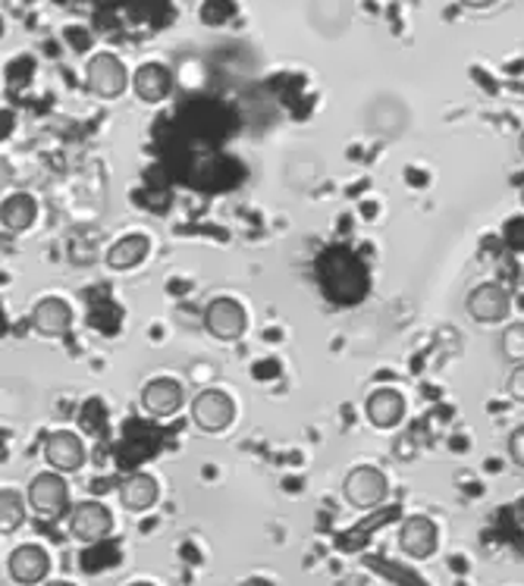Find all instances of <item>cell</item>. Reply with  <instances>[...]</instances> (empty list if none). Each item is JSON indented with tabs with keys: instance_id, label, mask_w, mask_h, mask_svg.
Instances as JSON below:
<instances>
[{
	"instance_id": "obj_1",
	"label": "cell",
	"mask_w": 524,
	"mask_h": 586,
	"mask_svg": "<svg viewBox=\"0 0 524 586\" xmlns=\"http://www.w3.org/2000/svg\"><path fill=\"white\" fill-rule=\"evenodd\" d=\"M465 314L477 326H503L512 317V292L496 280L471 285L465 299Z\"/></svg>"
},
{
	"instance_id": "obj_2",
	"label": "cell",
	"mask_w": 524,
	"mask_h": 586,
	"mask_svg": "<svg viewBox=\"0 0 524 586\" xmlns=\"http://www.w3.org/2000/svg\"><path fill=\"white\" fill-rule=\"evenodd\" d=\"M343 498L359 512L380 508L390 498V477L374 464H359L345 474Z\"/></svg>"
},
{
	"instance_id": "obj_3",
	"label": "cell",
	"mask_w": 524,
	"mask_h": 586,
	"mask_svg": "<svg viewBox=\"0 0 524 586\" xmlns=\"http://www.w3.org/2000/svg\"><path fill=\"white\" fill-rule=\"evenodd\" d=\"M26 502L44 521H57V517L70 515V483L57 471L36 474L32 483H29V489H26Z\"/></svg>"
},
{
	"instance_id": "obj_4",
	"label": "cell",
	"mask_w": 524,
	"mask_h": 586,
	"mask_svg": "<svg viewBox=\"0 0 524 586\" xmlns=\"http://www.w3.org/2000/svg\"><path fill=\"white\" fill-rule=\"evenodd\" d=\"M129 82H132V75L117 53L101 51L85 63V89L101 101H117L129 89Z\"/></svg>"
},
{
	"instance_id": "obj_5",
	"label": "cell",
	"mask_w": 524,
	"mask_h": 586,
	"mask_svg": "<svg viewBox=\"0 0 524 586\" xmlns=\"http://www.w3.org/2000/svg\"><path fill=\"white\" fill-rule=\"evenodd\" d=\"M399 549H402L405 558H412V562H427V558H434L436 549H440V527H436L434 517H405L402 527H399Z\"/></svg>"
},
{
	"instance_id": "obj_6",
	"label": "cell",
	"mask_w": 524,
	"mask_h": 586,
	"mask_svg": "<svg viewBox=\"0 0 524 586\" xmlns=\"http://www.w3.org/2000/svg\"><path fill=\"white\" fill-rule=\"evenodd\" d=\"M192 424L204 433H223L235 421V402L230 392L204 390L192 398Z\"/></svg>"
},
{
	"instance_id": "obj_7",
	"label": "cell",
	"mask_w": 524,
	"mask_h": 586,
	"mask_svg": "<svg viewBox=\"0 0 524 586\" xmlns=\"http://www.w3.org/2000/svg\"><path fill=\"white\" fill-rule=\"evenodd\" d=\"M204 330L220 342H235L249 330V311L242 307V302H235L230 295H220L204 307Z\"/></svg>"
},
{
	"instance_id": "obj_8",
	"label": "cell",
	"mask_w": 524,
	"mask_h": 586,
	"mask_svg": "<svg viewBox=\"0 0 524 586\" xmlns=\"http://www.w3.org/2000/svg\"><path fill=\"white\" fill-rule=\"evenodd\" d=\"M67 527H70V536L79 539V543H101L113 531V515H110L104 502L89 498V502H79V505L70 508Z\"/></svg>"
},
{
	"instance_id": "obj_9",
	"label": "cell",
	"mask_w": 524,
	"mask_h": 586,
	"mask_svg": "<svg viewBox=\"0 0 524 586\" xmlns=\"http://www.w3.org/2000/svg\"><path fill=\"white\" fill-rule=\"evenodd\" d=\"M85 458H89L85 443L73 430H57L44 440V462L57 474H79L85 467Z\"/></svg>"
},
{
	"instance_id": "obj_10",
	"label": "cell",
	"mask_w": 524,
	"mask_h": 586,
	"mask_svg": "<svg viewBox=\"0 0 524 586\" xmlns=\"http://www.w3.org/2000/svg\"><path fill=\"white\" fill-rule=\"evenodd\" d=\"M409 414V398L396 386H380L364 402V417L374 430H396Z\"/></svg>"
},
{
	"instance_id": "obj_11",
	"label": "cell",
	"mask_w": 524,
	"mask_h": 586,
	"mask_svg": "<svg viewBox=\"0 0 524 586\" xmlns=\"http://www.w3.org/2000/svg\"><path fill=\"white\" fill-rule=\"evenodd\" d=\"M7 570H10L13 584L41 586L48 580V574H51V555H48V549L36 546V543H26V546H17L10 552Z\"/></svg>"
},
{
	"instance_id": "obj_12",
	"label": "cell",
	"mask_w": 524,
	"mask_h": 586,
	"mask_svg": "<svg viewBox=\"0 0 524 586\" xmlns=\"http://www.w3.org/2000/svg\"><path fill=\"white\" fill-rule=\"evenodd\" d=\"M185 405V390L173 376H154L142 386V408L151 417H170Z\"/></svg>"
},
{
	"instance_id": "obj_13",
	"label": "cell",
	"mask_w": 524,
	"mask_h": 586,
	"mask_svg": "<svg viewBox=\"0 0 524 586\" xmlns=\"http://www.w3.org/2000/svg\"><path fill=\"white\" fill-rule=\"evenodd\" d=\"M32 326L41 336H67L73 330V307L57 295H48L32 307Z\"/></svg>"
},
{
	"instance_id": "obj_14",
	"label": "cell",
	"mask_w": 524,
	"mask_h": 586,
	"mask_svg": "<svg viewBox=\"0 0 524 586\" xmlns=\"http://www.w3.org/2000/svg\"><path fill=\"white\" fill-rule=\"evenodd\" d=\"M132 91H135V98L139 101H145V104H161L170 98V91H173V75L170 70L163 67V63H142L139 70L132 72Z\"/></svg>"
},
{
	"instance_id": "obj_15",
	"label": "cell",
	"mask_w": 524,
	"mask_h": 586,
	"mask_svg": "<svg viewBox=\"0 0 524 586\" xmlns=\"http://www.w3.org/2000/svg\"><path fill=\"white\" fill-rule=\"evenodd\" d=\"M148 254H151V239H148L145 232H132V235H123V239H117L110 245L104 261H108L110 270L123 273V270H135Z\"/></svg>"
},
{
	"instance_id": "obj_16",
	"label": "cell",
	"mask_w": 524,
	"mask_h": 586,
	"mask_svg": "<svg viewBox=\"0 0 524 586\" xmlns=\"http://www.w3.org/2000/svg\"><path fill=\"white\" fill-rule=\"evenodd\" d=\"M158 498H161V486L151 474H129L120 483V502H123L127 512H135V515L148 512V508L158 505Z\"/></svg>"
},
{
	"instance_id": "obj_17",
	"label": "cell",
	"mask_w": 524,
	"mask_h": 586,
	"mask_svg": "<svg viewBox=\"0 0 524 586\" xmlns=\"http://www.w3.org/2000/svg\"><path fill=\"white\" fill-rule=\"evenodd\" d=\"M38 201L26 192H13L0 201V226L7 232H26L36 226Z\"/></svg>"
},
{
	"instance_id": "obj_18",
	"label": "cell",
	"mask_w": 524,
	"mask_h": 586,
	"mask_svg": "<svg viewBox=\"0 0 524 586\" xmlns=\"http://www.w3.org/2000/svg\"><path fill=\"white\" fill-rule=\"evenodd\" d=\"M26 521V496L19 489H0V533H13Z\"/></svg>"
},
{
	"instance_id": "obj_19",
	"label": "cell",
	"mask_w": 524,
	"mask_h": 586,
	"mask_svg": "<svg viewBox=\"0 0 524 586\" xmlns=\"http://www.w3.org/2000/svg\"><path fill=\"white\" fill-rule=\"evenodd\" d=\"M496 348L512 367L524 364V320H512V323L503 326V333L496 339Z\"/></svg>"
},
{
	"instance_id": "obj_20",
	"label": "cell",
	"mask_w": 524,
	"mask_h": 586,
	"mask_svg": "<svg viewBox=\"0 0 524 586\" xmlns=\"http://www.w3.org/2000/svg\"><path fill=\"white\" fill-rule=\"evenodd\" d=\"M506 452H508V458H512V464H515L518 471H524V424L515 426V430L508 433Z\"/></svg>"
},
{
	"instance_id": "obj_21",
	"label": "cell",
	"mask_w": 524,
	"mask_h": 586,
	"mask_svg": "<svg viewBox=\"0 0 524 586\" xmlns=\"http://www.w3.org/2000/svg\"><path fill=\"white\" fill-rule=\"evenodd\" d=\"M506 395L512 398V402L524 405V364H515V367H512V373H508Z\"/></svg>"
},
{
	"instance_id": "obj_22",
	"label": "cell",
	"mask_w": 524,
	"mask_h": 586,
	"mask_svg": "<svg viewBox=\"0 0 524 586\" xmlns=\"http://www.w3.org/2000/svg\"><path fill=\"white\" fill-rule=\"evenodd\" d=\"M455 3H462V7H468V10H487L496 0H455Z\"/></svg>"
},
{
	"instance_id": "obj_23",
	"label": "cell",
	"mask_w": 524,
	"mask_h": 586,
	"mask_svg": "<svg viewBox=\"0 0 524 586\" xmlns=\"http://www.w3.org/2000/svg\"><path fill=\"white\" fill-rule=\"evenodd\" d=\"M41 586H75V584H70V580H44Z\"/></svg>"
},
{
	"instance_id": "obj_24",
	"label": "cell",
	"mask_w": 524,
	"mask_h": 586,
	"mask_svg": "<svg viewBox=\"0 0 524 586\" xmlns=\"http://www.w3.org/2000/svg\"><path fill=\"white\" fill-rule=\"evenodd\" d=\"M518 154H522V158H524V129H522V132H518Z\"/></svg>"
},
{
	"instance_id": "obj_25",
	"label": "cell",
	"mask_w": 524,
	"mask_h": 586,
	"mask_svg": "<svg viewBox=\"0 0 524 586\" xmlns=\"http://www.w3.org/2000/svg\"><path fill=\"white\" fill-rule=\"evenodd\" d=\"M129 586H154V584H145V580H139V584H129Z\"/></svg>"
}]
</instances>
